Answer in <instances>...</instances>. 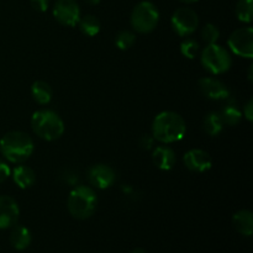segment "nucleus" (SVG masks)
Returning a JSON list of instances; mask_svg holds the SVG:
<instances>
[{
  "label": "nucleus",
  "instance_id": "f257e3e1",
  "mask_svg": "<svg viewBox=\"0 0 253 253\" xmlns=\"http://www.w3.org/2000/svg\"><path fill=\"white\" fill-rule=\"evenodd\" d=\"M187 133L185 121L174 111H162L152 124V137L162 143H174L184 138Z\"/></svg>",
  "mask_w": 253,
  "mask_h": 253
},
{
  "label": "nucleus",
  "instance_id": "f03ea898",
  "mask_svg": "<svg viewBox=\"0 0 253 253\" xmlns=\"http://www.w3.org/2000/svg\"><path fill=\"white\" fill-rule=\"evenodd\" d=\"M34 141L22 131L5 133L0 140V152L11 163H22L34 153Z\"/></svg>",
  "mask_w": 253,
  "mask_h": 253
},
{
  "label": "nucleus",
  "instance_id": "7ed1b4c3",
  "mask_svg": "<svg viewBox=\"0 0 253 253\" xmlns=\"http://www.w3.org/2000/svg\"><path fill=\"white\" fill-rule=\"evenodd\" d=\"M98 205V197L93 188L86 185L76 187L69 193L67 208L69 214L78 220L89 219Z\"/></svg>",
  "mask_w": 253,
  "mask_h": 253
},
{
  "label": "nucleus",
  "instance_id": "20e7f679",
  "mask_svg": "<svg viewBox=\"0 0 253 253\" xmlns=\"http://www.w3.org/2000/svg\"><path fill=\"white\" fill-rule=\"evenodd\" d=\"M32 131L46 141L58 140L64 132V123L61 116L52 110H39L32 114Z\"/></svg>",
  "mask_w": 253,
  "mask_h": 253
},
{
  "label": "nucleus",
  "instance_id": "39448f33",
  "mask_svg": "<svg viewBox=\"0 0 253 253\" xmlns=\"http://www.w3.org/2000/svg\"><path fill=\"white\" fill-rule=\"evenodd\" d=\"M203 67L211 74H222L231 67L232 59L229 51L217 43L207 44L200 54Z\"/></svg>",
  "mask_w": 253,
  "mask_h": 253
},
{
  "label": "nucleus",
  "instance_id": "423d86ee",
  "mask_svg": "<svg viewBox=\"0 0 253 253\" xmlns=\"http://www.w3.org/2000/svg\"><path fill=\"white\" fill-rule=\"evenodd\" d=\"M131 26L140 34L153 31L160 21V11L151 1H141L131 12Z\"/></svg>",
  "mask_w": 253,
  "mask_h": 253
},
{
  "label": "nucleus",
  "instance_id": "0eeeda50",
  "mask_svg": "<svg viewBox=\"0 0 253 253\" xmlns=\"http://www.w3.org/2000/svg\"><path fill=\"white\" fill-rule=\"evenodd\" d=\"M230 49L235 54L245 58L253 56V30L252 27H241L230 35L227 40Z\"/></svg>",
  "mask_w": 253,
  "mask_h": 253
},
{
  "label": "nucleus",
  "instance_id": "6e6552de",
  "mask_svg": "<svg viewBox=\"0 0 253 253\" xmlns=\"http://www.w3.org/2000/svg\"><path fill=\"white\" fill-rule=\"evenodd\" d=\"M173 30L177 32L179 36H189L197 30L199 26V17L194 10L189 7H179L170 19Z\"/></svg>",
  "mask_w": 253,
  "mask_h": 253
},
{
  "label": "nucleus",
  "instance_id": "1a4fd4ad",
  "mask_svg": "<svg viewBox=\"0 0 253 253\" xmlns=\"http://www.w3.org/2000/svg\"><path fill=\"white\" fill-rule=\"evenodd\" d=\"M53 16L64 26H76L81 19V9L76 0H57L53 6Z\"/></svg>",
  "mask_w": 253,
  "mask_h": 253
},
{
  "label": "nucleus",
  "instance_id": "9d476101",
  "mask_svg": "<svg viewBox=\"0 0 253 253\" xmlns=\"http://www.w3.org/2000/svg\"><path fill=\"white\" fill-rule=\"evenodd\" d=\"M19 216L20 209L16 200L9 195H0V230L14 227Z\"/></svg>",
  "mask_w": 253,
  "mask_h": 253
},
{
  "label": "nucleus",
  "instance_id": "9b49d317",
  "mask_svg": "<svg viewBox=\"0 0 253 253\" xmlns=\"http://www.w3.org/2000/svg\"><path fill=\"white\" fill-rule=\"evenodd\" d=\"M200 93L211 100H226L230 98V91L221 81L211 77L202 78L198 82Z\"/></svg>",
  "mask_w": 253,
  "mask_h": 253
},
{
  "label": "nucleus",
  "instance_id": "f8f14e48",
  "mask_svg": "<svg viewBox=\"0 0 253 253\" xmlns=\"http://www.w3.org/2000/svg\"><path fill=\"white\" fill-rule=\"evenodd\" d=\"M115 172L110 166L99 165L93 166L88 172V180L93 187L98 189H108L115 182Z\"/></svg>",
  "mask_w": 253,
  "mask_h": 253
},
{
  "label": "nucleus",
  "instance_id": "ddd939ff",
  "mask_svg": "<svg viewBox=\"0 0 253 253\" xmlns=\"http://www.w3.org/2000/svg\"><path fill=\"white\" fill-rule=\"evenodd\" d=\"M185 167L189 170L195 173H204L209 170L212 166L211 157L209 153L204 150L193 148L189 150L183 157Z\"/></svg>",
  "mask_w": 253,
  "mask_h": 253
},
{
  "label": "nucleus",
  "instance_id": "4468645a",
  "mask_svg": "<svg viewBox=\"0 0 253 253\" xmlns=\"http://www.w3.org/2000/svg\"><path fill=\"white\" fill-rule=\"evenodd\" d=\"M152 161L156 167L161 170H170L175 165L174 151L167 146H158L152 152Z\"/></svg>",
  "mask_w": 253,
  "mask_h": 253
},
{
  "label": "nucleus",
  "instance_id": "2eb2a0df",
  "mask_svg": "<svg viewBox=\"0 0 253 253\" xmlns=\"http://www.w3.org/2000/svg\"><path fill=\"white\" fill-rule=\"evenodd\" d=\"M12 179H14L15 184L21 189H27V188L32 187L34 183L36 182V174H35L34 169L27 166H17L12 170Z\"/></svg>",
  "mask_w": 253,
  "mask_h": 253
},
{
  "label": "nucleus",
  "instance_id": "dca6fc26",
  "mask_svg": "<svg viewBox=\"0 0 253 253\" xmlns=\"http://www.w3.org/2000/svg\"><path fill=\"white\" fill-rule=\"evenodd\" d=\"M232 224L244 236H251L253 232V215L250 210H240L232 217Z\"/></svg>",
  "mask_w": 253,
  "mask_h": 253
},
{
  "label": "nucleus",
  "instance_id": "f3484780",
  "mask_svg": "<svg viewBox=\"0 0 253 253\" xmlns=\"http://www.w3.org/2000/svg\"><path fill=\"white\" fill-rule=\"evenodd\" d=\"M31 232L27 227L25 226H14L11 234H10V244L17 251H22V250L27 249L31 244Z\"/></svg>",
  "mask_w": 253,
  "mask_h": 253
},
{
  "label": "nucleus",
  "instance_id": "a211bd4d",
  "mask_svg": "<svg viewBox=\"0 0 253 253\" xmlns=\"http://www.w3.org/2000/svg\"><path fill=\"white\" fill-rule=\"evenodd\" d=\"M31 94L36 103L41 104V105H46L51 101L53 91H52L51 85L47 82L37 81L32 84Z\"/></svg>",
  "mask_w": 253,
  "mask_h": 253
},
{
  "label": "nucleus",
  "instance_id": "6ab92c4d",
  "mask_svg": "<svg viewBox=\"0 0 253 253\" xmlns=\"http://www.w3.org/2000/svg\"><path fill=\"white\" fill-rule=\"evenodd\" d=\"M203 127H204L205 132L210 136H217L219 133H221L222 128H224V123H222L220 114L216 111L208 114L203 120Z\"/></svg>",
  "mask_w": 253,
  "mask_h": 253
},
{
  "label": "nucleus",
  "instance_id": "aec40b11",
  "mask_svg": "<svg viewBox=\"0 0 253 253\" xmlns=\"http://www.w3.org/2000/svg\"><path fill=\"white\" fill-rule=\"evenodd\" d=\"M78 26L84 35L90 37L95 36L100 31V21L94 15H84V16H81V19L78 21Z\"/></svg>",
  "mask_w": 253,
  "mask_h": 253
},
{
  "label": "nucleus",
  "instance_id": "412c9836",
  "mask_svg": "<svg viewBox=\"0 0 253 253\" xmlns=\"http://www.w3.org/2000/svg\"><path fill=\"white\" fill-rule=\"evenodd\" d=\"M219 114L220 116H221L224 125L235 126L237 125L242 119L241 110L232 103H227L226 105L221 109V111H220Z\"/></svg>",
  "mask_w": 253,
  "mask_h": 253
},
{
  "label": "nucleus",
  "instance_id": "4be33fe9",
  "mask_svg": "<svg viewBox=\"0 0 253 253\" xmlns=\"http://www.w3.org/2000/svg\"><path fill=\"white\" fill-rule=\"evenodd\" d=\"M236 16L242 22H251L253 16V0H239L236 4Z\"/></svg>",
  "mask_w": 253,
  "mask_h": 253
},
{
  "label": "nucleus",
  "instance_id": "5701e85b",
  "mask_svg": "<svg viewBox=\"0 0 253 253\" xmlns=\"http://www.w3.org/2000/svg\"><path fill=\"white\" fill-rule=\"evenodd\" d=\"M200 51V46L195 40L187 39L180 43V53L188 59H194Z\"/></svg>",
  "mask_w": 253,
  "mask_h": 253
},
{
  "label": "nucleus",
  "instance_id": "b1692460",
  "mask_svg": "<svg viewBox=\"0 0 253 253\" xmlns=\"http://www.w3.org/2000/svg\"><path fill=\"white\" fill-rule=\"evenodd\" d=\"M136 41V36L133 32L128 31V30H124V31L119 32L118 36H116L115 43L116 46L119 47L120 49L125 51V49L131 48L133 46Z\"/></svg>",
  "mask_w": 253,
  "mask_h": 253
},
{
  "label": "nucleus",
  "instance_id": "393cba45",
  "mask_svg": "<svg viewBox=\"0 0 253 253\" xmlns=\"http://www.w3.org/2000/svg\"><path fill=\"white\" fill-rule=\"evenodd\" d=\"M220 37V31L214 24H207L202 30V39L207 44L216 43Z\"/></svg>",
  "mask_w": 253,
  "mask_h": 253
},
{
  "label": "nucleus",
  "instance_id": "a878e982",
  "mask_svg": "<svg viewBox=\"0 0 253 253\" xmlns=\"http://www.w3.org/2000/svg\"><path fill=\"white\" fill-rule=\"evenodd\" d=\"M32 9L39 12H44L48 9V0H30Z\"/></svg>",
  "mask_w": 253,
  "mask_h": 253
},
{
  "label": "nucleus",
  "instance_id": "bb28decb",
  "mask_svg": "<svg viewBox=\"0 0 253 253\" xmlns=\"http://www.w3.org/2000/svg\"><path fill=\"white\" fill-rule=\"evenodd\" d=\"M10 175H11V169H10V167L4 162V161L0 160V184L4 183Z\"/></svg>",
  "mask_w": 253,
  "mask_h": 253
},
{
  "label": "nucleus",
  "instance_id": "cd10ccee",
  "mask_svg": "<svg viewBox=\"0 0 253 253\" xmlns=\"http://www.w3.org/2000/svg\"><path fill=\"white\" fill-rule=\"evenodd\" d=\"M153 142H155V138L152 137V135H143L140 138V146L142 148H145V150H151L153 146Z\"/></svg>",
  "mask_w": 253,
  "mask_h": 253
},
{
  "label": "nucleus",
  "instance_id": "c85d7f7f",
  "mask_svg": "<svg viewBox=\"0 0 253 253\" xmlns=\"http://www.w3.org/2000/svg\"><path fill=\"white\" fill-rule=\"evenodd\" d=\"M244 115H245V118H246L247 120L251 123L252 116H253V100L252 99H250V100L247 101L246 106L244 108Z\"/></svg>",
  "mask_w": 253,
  "mask_h": 253
},
{
  "label": "nucleus",
  "instance_id": "c756f323",
  "mask_svg": "<svg viewBox=\"0 0 253 253\" xmlns=\"http://www.w3.org/2000/svg\"><path fill=\"white\" fill-rule=\"evenodd\" d=\"M86 2L90 5H98L100 2V0H86Z\"/></svg>",
  "mask_w": 253,
  "mask_h": 253
},
{
  "label": "nucleus",
  "instance_id": "7c9ffc66",
  "mask_svg": "<svg viewBox=\"0 0 253 253\" xmlns=\"http://www.w3.org/2000/svg\"><path fill=\"white\" fill-rule=\"evenodd\" d=\"M131 253H146V251H145V250H142V249H135V250H132V251H131Z\"/></svg>",
  "mask_w": 253,
  "mask_h": 253
},
{
  "label": "nucleus",
  "instance_id": "2f4dec72",
  "mask_svg": "<svg viewBox=\"0 0 253 253\" xmlns=\"http://www.w3.org/2000/svg\"><path fill=\"white\" fill-rule=\"evenodd\" d=\"M179 1L185 2V4H193V2H197L198 0H179Z\"/></svg>",
  "mask_w": 253,
  "mask_h": 253
},
{
  "label": "nucleus",
  "instance_id": "473e14b6",
  "mask_svg": "<svg viewBox=\"0 0 253 253\" xmlns=\"http://www.w3.org/2000/svg\"><path fill=\"white\" fill-rule=\"evenodd\" d=\"M252 66H250V71H249V79L250 81H252Z\"/></svg>",
  "mask_w": 253,
  "mask_h": 253
}]
</instances>
